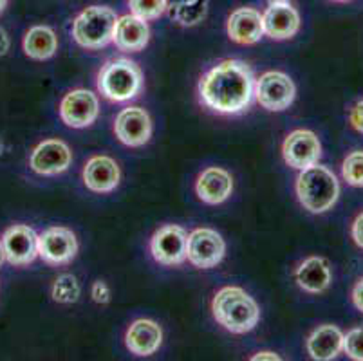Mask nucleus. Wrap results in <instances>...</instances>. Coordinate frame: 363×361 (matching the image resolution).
Instances as JSON below:
<instances>
[{
	"instance_id": "obj_1",
	"label": "nucleus",
	"mask_w": 363,
	"mask_h": 361,
	"mask_svg": "<svg viewBox=\"0 0 363 361\" xmlns=\"http://www.w3.org/2000/svg\"><path fill=\"white\" fill-rule=\"evenodd\" d=\"M201 104L217 114H240L252 105L255 78L242 60L228 58L213 65L199 79Z\"/></svg>"
},
{
	"instance_id": "obj_2",
	"label": "nucleus",
	"mask_w": 363,
	"mask_h": 361,
	"mask_svg": "<svg viewBox=\"0 0 363 361\" xmlns=\"http://www.w3.org/2000/svg\"><path fill=\"white\" fill-rule=\"evenodd\" d=\"M212 314L223 329L232 334H246L260 322V307L255 298L237 286H226L212 300Z\"/></svg>"
},
{
	"instance_id": "obj_3",
	"label": "nucleus",
	"mask_w": 363,
	"mask_h": 361,
	"mask_svg": "<svg viewBox=\"0 0 363 361\" xmlns=\"http://www.w3.org/2000/svg\"><path fill=\"white\" fill-rule=\"evenodd\" d=\"M295 190L303 210L315 215L333 210L340 197V183L336 175L328 167L318 163L300 170Z\"/></svg>"
},
{
	"instance_id": "obj_4",
	"label": "nucleus",
	"mask_w": 363,
	"mask_h": 361,
	"mask_svg": "<svg viewBox=\"0 0 363 361\" xmlns=\"http://www.w3.org/2000/svg\"><path fill=\"white\" fill-rule=\"evenodd\" d=\"M96 85L100 94L108 101H130L143 89V71L136 62L128 58L108 60L98 72Z\"/></svg>"
},
{
	"instance_id": "obj_5",
	"label": "nucleus",
	"mask_w": 363,
	"mask_h": 361,
	"mask_svg": "<svg viewBox=\"0 0 363 361\" xmlns=\"http://www.w3.org/2000/svg\"><path fill=\"white\" fill-rule=\"evenodd\" d=\"M116 22V11L108 6H89L72 22V38L84 49H104L112 44Z\"/></svg>"
},
{
	"instance_id": "obj_6",
	"label": "nucleus",
	"mask_w": 363,
	"mask_h": 361,
	"mask_svg": "<svg viewBox=\"0 0 363 361\" xmlns=\"http://www.w3.org/2000/svg\"><path fill=\"white\" fill-rule=\"evenodd\" d=\"M296 87L293 79L282 71H267L255 79V98L262 109L282 112L295 101Z\"/></svg>"
},
{
	"instance_id": "obj_7",
	"label": "nucleus",
	"mask_w": 363,
	"mask_h": 361,
	"mask_svg": "<svg viewBox=\"0 0 363 361\" xmlns=\"http://www.w3.org/2000/svg\"><path fill=\"white\" fill-rule=\"evenodd\" d=\"M226 243L219 231L212 228H197L188 233L186 260L197 270H212L223 262Z\"/></svg>"
},
{
	"instance_id": "obj_8",
	"label": "nucleus",
	"mask_w": 363,
	"mask_h": 361,
	"mask_svg": "<svg viewBox=\"0 0 363 361\" xmlns=\"http://www.w3.org/2000/svg\"><path fill=\"white\" fill-rule=\"evenodd\" d=\"M282 157L289 168L303 170L316 165L322 157V143L318 135L308 128H296L286 135L282 143Z\"/></svg>"
},
{
	"instance_id": "obj_9",
	"label": "nucleus",
	"mask_w": 363,
	"mask_h": 361,
	"mask_svg": "<svg viewBox=\"0 0 363 361\" xmlns=\"http://www.w3.org/2000/svg\"><path fill=\"white\" fill-rule=\"evenodd\" d=\"M78 253V238L72 230L51 226L38 235V257L49 266H65Z\"/></svg>"
},
{
	"instance_id": "obj_10",
	"label": "nucleus",
	"mask_w": 363,
	"mask_h": 361,
	"mask_svg": "<svg viewBox=\"0 0 363 361\" xmlns=\"http://www.w3.org/2000/svg\"><path fill=\"white\" fill-rule=\"evenodd\" d=\"M100 116L98 96L87 89L69 91L60 101V118L71 128L91 127Z\"/></svg>"
},
{
	"instance_id": "obj_11",
	"label": "nucleus",
	"mask_w": 363,
	"mask_h": 361,
	"mask_svg": "<svg viewBox=\"0 0 363 361\" xmlns=\"http://www.w3.org/2000/svg\"><path fill=\"white\" fill-rule=\"evenodd\" d=\"M188 233L183 226L164 224L150 238V253L163 266H179L186 260Z\"/></svg>"
},
{
	"instance_id": "obj_12",
	"label": "nucleus",
	"mask_w": 363,
	"mask_h": 361,
	"mask_svg": "<svg viewBox=\"0 0 363 361\" xmlns=\"http://www.w3.org/2000/svg\"><path fill=\"white\" fill-rule=\"evenodd\" d=\"M72 163V152L62 139H45L33 148L29 168L38 175L64 174Z\"/></svg>"
},
{
	"instance_id": "obj_13",
	"label": "nucleus",
	"mask_w": 363,
	"mask_h": 361,
	"mask_svg": "<svg viewBox=\"0 0 363 361\" xmlns=\"http://www.w3.org/2000/svg\"><path fill=\"white\" fill-rule=\"evenodd\" d=\"M2 246L11 266H29L38 257V235L26 224H15L2 235Z\"/></svg>"
},
{
	"instance_id": "obj_14",
	"label": "nucleus",
	"mask_w": 363,
	"mask_h": 361,
	"mask_svg": "<svg viewBox=\"0 0 363 361\" xmlns=\"http://www.w3.org/2000/svg\"><path fill=\"white\" fill-rule=\"evenodd\" d=\"M114 134L127 147H143L152 138V119L143 107H127L116 116Z\"/></svg>"
},
{
	"instance_id": "obj_15",
	"label": "nucleus",
	"mask_w": 363,
	"mask_h": 361,
	"mask_svg": "<svg viewBox=\"0 0 363 361\" xmlns=\"http://www.w3.org/2000/svg\"><path fill=\"white\" fill-rule=\"evenodd\" d=\"M84 184L94 194H111L120 187V165L111 155H92L84 167Z\"/></svg>"
},
{
	"instance_id": "obj_16",
	"label": "nucleus",
	"mask_w": 363,
	"mask_h": 361,
	"mask_svg": "<svg viewBox=\"0 0 363 361\" xmlns=\"http://www.w3.org/2000/svg\"><path fill=\"white\" fill-rule=\"evenodd\" d=\"M161 345H163V329L160 323L148 318H140L132 322L125 333V347L134 356H152L160 350Z\"/></svg>"
},
{
	"instance_id": "obj_17",
	"label": "nucleus",
	"mask_w": 363,
	"mask_h": 361,
	"mask_svg": "<svg viewBox=\"0 0 363 361\" xmlns=\"http://www.w3.org/2000/svg\"><path fill=\"white\" fill-rule=\"evenodd\" d=\"M196 194L204 204H223L233 194V177L220 167H208L196 181Z\"/></svg>"
},
{
	"instance_id": "obj_18",
	"label": "nucleus",
	"mask_w": 363,
	"mask_h": 361,
	"mask_svg": "<svg viewBox=\"0 0 363 361\" xmlns=\"http://www.w3.org/2000/svg\"><path fill=\"white\" fill-rule=\"evenodd\" d=\"M228 36L239 45H253L264 36L262 15L253 8H239L226 22Z\"/></svg>"
},
{
	"instance_id": "obj_19",
	"label": "nucleus",
	"mask_w": 363,
	"mask_h": 361,
	"mask_svg": "<svg viewBox=\"0 0 363 361\" xmlns=\"http://www.w3.org/2000/svg\"><path fill=\"white\" fill-rule=\"evenodd\" d=\"M148 42H150V29H148L147 20L132 15V13L118 16L112 44L116 45L120 51L140 52L147 48Z\"/></svg>"
},
{
	"instance_id": "obj_20",
	"label": "nucleus",
	"mask_w": 363,
	"mask_h": 361,
	"mask_svg": "<svg viewBox=\"0 0 363 361\" xmlns=\"http://www.w3.org/2000/svg\"><path fill=\"white\" fill-rule=\"evenodd\" d=\"M264 36L272 40H289L300 31V15L293 4L267 6L262 15Z\"/></svg>"
},
{
	"instance_id": "obj_21",
	"label": "nucleus",
	"mask_w": 363,
	"mask_h": 361,
	"mask_svg": "<svg viewBox=\"0 0 363 361\" xmlns=\"http://www.w3.org/2000/svg\"><path fill=\"white\" fill-rule=\"evenodd\" d=\"M295 280L300 289H303L306 293H323V291H328L329 286H331V266H329L325 258L316 257V255L303 258L302 262L298 264V267L295 270Z\"/></svg>"
},
{
	"instance_id": "obj_22",
	"label": "nucleus",
	"mask_w": 363,
	"mask_h": 361,
	"mask_svg": "<svg viewBox=\"0 0 363 361\" xmlns=\"http://www.w3.org/2000/svg\"><path fill=\"white\" fill-rule=\"evenodd\" d=\"M309 357L316 361H331L338 357L343 350V333L340 327L325 323L320 326L309 334L308 342H306Z\"/></svg>"
},
{
	"instance_id": "obj_23",
	"label": "nucleus",
	"mask_w": 363,
	"mask_h": 361,
	"mask_svg": "<svg viewBox=\"0 0 363 361\" xmlns=\"http://www.w3.org/2000/svg\"><path fill=\"white\" fill-rule=\"evenodd\" d=\"M26 56L36 62L52 58L58 51V36L49 26H33L22 42Z\"/></svg>"
},
{
	"instance_id": "obj_24",
	"label": "nucleus",
	"mask_w": 363,
	"mask_h": 361,
	"mask_svg": "<svg viewBox=\"0 0 363 361\" xmlns=\"http://www.w3.org/2000/svg\"><path fill=\"white\" fill-rule=\"evenodd\" d=\"M82 294L78 278L71 273H64L56 278L51 287V296L56 304H74Z\"/></svg>"
},
{
	"instance_id": "obj_25",
	"label": "nucleus",
	"mask_w": 363,
	"mask_h": 361,
	"mask_svg": "<svg viewBox=\"0 0 363 361\" xmlns=\"http://www.w3.org/2000/svg\"><path fill=\"white\" fill-rule=\"evenodd\" d=\"M208 13V0H194L190 4L183 6V8L172 11L170 16L174 22H177L183 28H192L203 22L204 16Z\"/></svg>"
},
{
	"instance_id": "obj_26",
	"label": "nucleus",
	"mask_w": 363,
	"mask_h": 361,
	"mask_svg": "<svg viewBox=\"0 0 363 361\" xmlns=\"http://www.w3.org/2000/svg\"><path fill=\"white\" fill-rule=\"evenodd\" d=\"M342 177L354 188H363V150H354L343 159Z\"/></svg>"
},
{
	"instance_id": "obj_27",
	"label": "nucleus",
	"mask_w": 363,
	"mask_h": 361,
	"mask_svg": "<svg viewBox=\"0 0 363 361\" xmlns=\"http://www.w3.org/2000/svg\"><path fill=\"white\" fill-rule=\"evenodd\" d=\"M132 15L143 20H156L167 11V0H128Z\"/></svg>"
},
{
	"instance_id": "obj_28",
	"label": "nucleus",
	"mask_w": 363,
	"mask_h": 361,
	"mask_svg": "<svg viewBox=\"0 0 363 361\" xmlns=\"http://www.w3.org/2000/svg\"><path fill=\"white\" fill-rule=\"evenodd\" d=\"M343 352L351 360L363 361V327H354L343 334Z\"/></svg>"
},
{
	"instance_id": "obj_29",
	"label": "nucleus",
	"mask_w": 363,
	"mask_h": 361,
	"mask_svg": "<svg viewBox=\"0 0 363 361\" xmlns=\"http://www.w3.org/2000/svg\"><path fill=\"white\" fill-rule=\"evenodd\" d=\"M91 296L96 304L105 306V304L111 302V289H108V286L104 282V280H96L91 287Z\"/></svg>"
},
{
	"instance_id": "obj_30",
	"label": "nucleus",
	"mask_w": 363,
	"mask_h": 361,
	"mask_svg": "<svg viewBox=\"0 0 363 361\" xmlns=\"http://www.w3.org/2000/svg\"><path fill=\"white\" fill-rule=\"evenodd\" d=\"M349 123L356 132L363 134V99L352 105L349 111Z\"/></svg>"
},
{
	"instance_id": "obj_31",
	"label": "nucleus",
	"mask_w": 363,
	"mask_h": 361,
	"mask_svg": "<svg viewBox=\"0 0 363 361\" xmlns=\"http://www.w3.org/2000/svg\"><path fill=\"white\" fill-rule=\"evenodd\" d=\"M351 235L356 246L363 250V211L354 218V223L351 226Z\"/></svg>"
},
{
	"instance_id": "obj_32",
	"label": "nucleus",
	"mask_w": 363,
	"mask_h": 361,
	"mask_svg": "<svg viewBox=\"0 0 363 361\" xmlns=\"http://www.w3.org/2000/svg\"><path fill=\"white\" fill-rule=\"evenodd\" d=\"M352 304L356 309L363 313V278H359L356 286L352 287Z\"/></svg>"
},
{
	"instance_id": "obj_33",
	"label": "nucleus",
	"mask_w": 363,
	"mask_h": 361,
	"mask_svg": "<svg viewBox=\"0 0 363 361\" xmlns=\"http://www.w3.org/2000/svg\"><path fill=\"white\" fill-rule=\"evenodd\" d=\"M9 48H11V40H9L8 33H6V29L0 28V56L8 55Z\"/></svg>"
},
{
	"instance_id": "obj_34",
	"label": "nucleus",
	"mask_w": 363,
	"mask_h": 361,
	"mask_svg": "<svg viewBox=\"0 0 363 361\" xmlns=\"http://www.w3.org/2000/svg\"><path fill=\"white\" fill-rule=\"evenodd\" d=\"M253 361H262V360H272V361H279L280 356L277 352H272V350H262V352H257L252 356Z\"/></svg>"
},
{
	"instance_id": "obj_35",
	"label": "nucleus",
	"mask_w": 363,
	"mask_h": 361,
	"mask_svg": "<svg viewBox=\"0 0 363 361\" xmlns=\"http://www.w3.org/2000/svg\"><path fill=\"white\" fill-rule=\"evenodd\" d=\"M190 2H194V0H167V11H176V9L183 8V6L190 4Z\"/></svg>"
},
{
	"instance_id": "obj_36",
	"label": "nucleus",
	"mask_w": 363,
	"mask_h": 361,
	"mask_svg": "<svg viewBox=\"0 0 363 361\" xmlns=\"http://www.w3.org/2000/svg\"><path fill=\"white\" fill-rule=\"evenodd\" d=\"M279 4H291V0H267V6H279Z\"/></svg>"
},
{
	"instance_id": "obj_37",
	"label": "nucleus",
	"mask_w": 363,
	"mask_h": 361,
	"mask_svg": "<svg viewBox=\"0 0 363 361\" xmlns=\"http://www.w3.org/2000/svg\"><path fill=\"white\" fill-rule=\"evenodd\" d=\"M6 262V255H4V246H2V238H0V267Z\"/></svg>"
},
{
	"instance_id": "obj_38",
	"label": "nucleus",
	"mask_w": 363,
	"mask_h": 361,
	"mask_svg": "<svg viewBox=\"0 0 363 361\" xmlns=\"http://www.w3.org/2000/svg\"><path fill=\"white\" fill-rule=\"evenodd\" d=\"M6 6H8V0H0V13L4 11Z\"/></svg>"
},
{
	"instance_id": "obj_39",
	"label": "nucleus",
	"mask_w": 363,
	"mask_h": 361,
	"mask_svg": "<svg viewBox=\"0 0 363 361\" xmlns=\"http://www.w3.org/2000/svg\"><path fill=\"white\" fill-rule=\"evenodd\" d=\"M333 2H351V0H333Z\"/></svg>"
}]
</instances>
